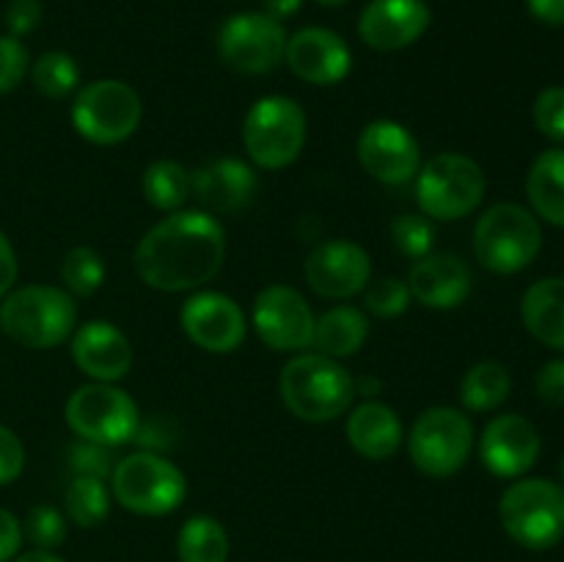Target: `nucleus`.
I'll return each mask as SVG.
<instances>
[{
	"label": "nucleus",
	"mask_w": 564,
	"mask_h": 562,
	"mask_svg": "<svg viewBox=\"0 0 564 562\" xmlns=\"http://www.w3.org/2000/svg\"><path fill=\"white\" fill-rule=\"evenodd\" d=\"M226 257L224 226L204 209H180L154 224L135 246V273L160 292H191L218 275Z\"/></svg>",
	"instance_id": "obj_1"
},
{
	"label": "nucleus",
	"mask_w": 564,
	"mask_h": 562,
	"mask_svg": "<svg viewBox=\"0 0 564 562\" xmlns=\"http://www.w3.org/2000/svg\"><path fill=\"white\" fill-rule=\"evenodd\" d=\"M281 402L303 422H330L352 406V375L323 353H297L279 375Z\"/></svg>",
	"instance_id": "obj_2"
},
{
	"label": "nucleus",
	"mask_w": 564,
	"mask_h": 562,
	"mask_svg": "<svg viewBox=\"0 0 564 562\" xmlns=\"http://www.w3.org/2000/svg\"><path fill=\"white\" fill-rule=\"evenodd\" d=\"M0 328L28 350H53L75 334L77 303L61 287H20L0 303Z\"/></svg>",
	"instance_id": "obj_3"
},
{
	"label": "nucleus",
	"mask_w": 564,
	"mask_h": 562,
	"mask_svg": "<svg viewBox=\"0 0 564 562\" xmlns=\"http://www.w3.org/2000/svg\"><path fill=\"white\" fill-rule=\"evenodd\" d=\"M540 248L543 229L538 215L521 204H494L474 226V257L490 273H521L538 259Z\"/></svg>",
	"instance_id": "obj_4"
},
{
	"label": "nucleus",
	"mask_w": 564,
	"mask_h": 562,
	"mask_svg": "<svg viewBox=\"0 0 564 562\" xmlns=\"http://www.w3.org/2000/svg\"><path fill=\"white\" fill-rule=\"evenodd\" d=\"M499 518L510 540L549 551L564 538V488L554 479L523 477L501 494Z\"/></svg>",
	"instance_id": "obj_5"
},
{
	"label": "nucleus",
	"mask_w": 564,
	"mask_h": 562,
	"mask_svg": "<svg viewBox=\"0 0 564 562\" xmlns=\"http://www.w3.org/2000/svg\"><path fill=\"white\" fill-rule=\"evenodd\" d=\"M110 496L135 516L160 518L180 510L187 496V479L180 466L158 452H132L110 474Z\"/></svg>",
	"instance_id": "obj_6"
},
{
	"label": "nucleus",
	"mask_w": 564,
	"mask_h": 562,
	"mask_svg": "<svg viewBox=\"0 0 564 562\" xmlns=\"http://www.w3.org/2000/svg\"><path fill=\"white\" fill-rule=\"evenodd\" d=\"M488 180L477 160L460 152L430 158L416 174V202L430 220H457L482 204Z\"/></svg>",
	"instance_id": "obj_7"
},
{
	"label": "nucleus",
	"mask_w": 564,
	"mask_h": 562,
	"mask_svg": "<svg viewBox=\"0 0 564 562\" xmlns=\"http://www.w3.org/2000/svg\"><path fill=\"white\" fill-rule=\"evenodd\" d=\"M242 143L259 169H286L306 147V114L295 99L281 94L257 99L242 121Z\"/></svg>",
	"instance_id": "obj_8"
},
{
	"label": "nucleus",
	"mask_w": 564,
	"mask_h": 562,
	"mask_svg": "<svg viewBox=\"0 0 564 562\" xmlns=\"http://www.w3.org/2000/svg\"><path fill=\"white\" fill-rule=\"evenodd\" d=\"M143 105L135 88L124 80L86 83L72 102V127L80 138L97 147H116L138 130Z\"/></svg>",
	"instance_id": "obj_9"
},
{
	"label": "nucleus",
	"mask_w": 564,
	"mask_h": 562,
	"mask_svg": "<svg viewBox=\"0 0 564 562\" xmlns=\"http://www.w3.org/2000/svg\"><path fill=\"white\" fill-rule=\"evenodd\" d=\"M474 450V424L449 406L427 408L408 433V455L413 466L435 479L452 477L468 463Z\"/></svg>",
	"instance_id": "obj_10"
},
{
	"label": "nucleus",
	"mask_w": 564,
	"mask_h": 562,
	"mask_svg": "<svg viewBox=\"0 0 564 562\" xmlns=\"http://www.w3.org/2000/svg\"><path fill=\"white\" fill-rule=\"evenodd\" d=\"M66 424L83 441L102 446H121L135 439L138 406L124 389L113 383H86L75 389L66 400Z\"/></svg>",
	"instance_id": "obj_11"
},
{
	"label": "nucleus",
	"mask_w": 564,
	"mask_h": 562,
	"mask_svg": "<svg viewBox=\"0 0 564 562\" xmlns=\"http://www.w3.org/2000/svg\"><path fill=\"white\" fill-rule=\"evenodd\" d=\"M286 31L264 11L231 14L218 31V55L237 75H268L284 61Z\"/></svg>",
	"instance_id": "obj_12"
},
{
	"label": "nucleus",
	"mask_w": 564,
	"mask_h": 562,
	"mask_svg": "<svg viewBox=\"0 0 564 562\" xmlns=\"http://www.w3.org/2000/svg\"><path fill=\"white\" fill-rule=\"evenodd\" d=\"M314 320L295 287L270 284L253 301V331L275 353H306L314 342Z\"/></svg>",
	"instance_id": "obj_13"
},
{
	"label": "nucleus",
	"mask_w": 564,
	"mask_h": 562,
	"mask_svg": "<svg viewBox=\"0 0 564 562\" xmlns=\"http://www.w3.org/2000/svg\"><path fill=\"white\" fill-rule=\"evenodd\" d=\"M358 160L364 171L383 185H408L422 169V149L400 121H369L358 136Z\"/></svg>",
	"instance_id": "obj_14"
},
{
	"label": "nucleus",
	"mask_w": 564,
	"mask_h": 562,
	"mask_svg": "<svg viewBox=\"0 0 564 562\" xmlns=\"http://www.w3.org/2000/svg\"><path fill=\"white\" fill-rule=\"evenodd\" d=\"M182 331L202 350L226 356L246 342V314L224 292H193L180 312Z\"/></svg>",
	"instance_id": "obj_15"
},
{
	"label": "nucleus",
	"mask_w": 564,
	"mask_h": 562,
	"mask_svg": "<svg viewBox=\"0 0 564 562\" xmlns=\"http://www.w3.org/2000/svg\"><path fill=\"white\" fill-rule=\"evenodd\" d=\"M303 273L319 298L345 301L367 290L372 279V259L352 240H325L308 253Z\"/></svg>",
	"instance_id": "obj_16"
},
{
	"label": "nucleus",
	"mask_w": 564,
	"mask_h": 562,
	"mask_svg": "<svg viewBox=\"0 0 564 562\" xmlns=\"http://www.w3.org/2000/svg\"><path fill=\"white\" fill-rule=\"evenodd\" d=\"M540 433L521 413H501L479 435V457L494 477L518 479L538 463Z\"/></svg>",
	"instance_id": "obj_17"
},
{
	"label": "nucleus",
	"mask_w": 564,
	"mask_h": 562,
	"mask_svg": "<svg viewBox=\"0 0 564 562\" xmlns=\"http://www.w3.org/2000/svg\"><path fill=\"white\" fill-rule=\"evenodd\" d=\"M284 61L292 75L312 86H336L352 69V53L339 33L328 28H303L286 39Z\"/></svg>",
	"instance_id": "obj_18"
},
{
	"label": "nucleus",
	"mask_w": 564,
	"mask_h": 562,
	"mask_svg": "<svg viewBox=\"0 0 564 562\" xmlns=\"http://www.w3.org/2000/svg\"><path fill=\"white\" fill-rule=\"evenodd\" d=\"M430 6L424 0H369L358 17V36L380 53H394L416 44L430 28Z\"/></svg>",
	"instance_id": "obj_19"
},
{
	"label": "nucleus",
	"mask_w": 564,
	"mask_h": 562,
	"mask_svg": "<svg viewBox=\"0 0 564 562\" xmlns=\"http://www.w3.org/2000/svg\"><path fill=\"white\" fill-rule=\"evenodd\" d=\"M72 358L77 369L97 383H116L132 367V345L119 325L88 320L72 334Z\"/></svg>",
	"instance_id": "obj_20"
},
{
	"label": "nucleus",
	"mask_w": 564,
	"mask_h": 562,
	"mask_svg": "<svg viewBox=\"0 0 564 562\" xmlns=\"http://www.w3.org/2000/svg\"><path fill=\"white\" fill-rule=\"evenodd\" d=\"M193 196L209 215H237L251 207L257 196V174L237 158H220L191 174Z\"/></svg>",
	"instance_id": "obj_21"
},
{
	"label": "nucleus",
	"mask_w": 564,
	"mask_h": 562,
	"mask_svg": "<svg viewBox=\"0 0 564 562\" xmlns=\"http://www.w3.org/2000/svg\"><path fill=\"white\" fill-rule=\"evenodd\" d=\"M471 270L455 253H427L408 273V290L424 309H457L471 295Z\"/></svg>",
	"instance_id": "obj_22"
},
{
	"label": "nucleus",
	"mask_w": 564,
	"mask_h": 562,
	"mask_svg": "<svg viewBox=\"0 0 564 562\" xmlns=\"http://www.w3.org/2000/svg\"><path fill=\"white\" fill-rule=\"evenodd\" d=\"M402 422L383 402H361L347 417V441L367 461H389L402 444Z\"/></svg>",
	"instance_id": "obj_23"
},
{
	"label": "nucleus",
	"mask_w": 564,
	"mask_h": 562,
	"mask_svg": "<svg viewBox=\"0 0 564 562\" xmlns=\"http://www.w3.org/2000/svg\"><path fill=\"white\" fill-rule=\"evenodd\" d=\"M521 317L534 339L564 353V275L534 281L521 298Z\"/></svg>",
	"instance_id": "obj_24"
},
{
	"label": "nucleus",
	"mask_w": 564,
	"mask_h": 562,
	"mask_svg": "<svg viewBox=\"0 0 564 562\" xmlns=\"http://www.w3.org/2000/svg\"><path fill=\"white\" fill-rule=\"evenodd\" d=\"M369 336V320L356 306H334L314 320V342L317 353L328 358L356 356Z\"/></svg>",
	"instance_id": "obj_25"
},
{
	"label": "nucleus",
	"mask_w": 564,
	"mask_h": 562,
	"mask_svg": "<svg viewBox=\"0 0 564 562\" xmlns=\"http://www.w3.org/2000/svg\"><path fill=\"white\" fill-rule=\"evenodd\" d=\"M532 213L564 229V147L545 149L527 174Z\"/></svg>",
	"instance_id": "obj_26"
},
{
	"label": "nucleus",
	"mask_w": 564,
	"mask_h": 562,
	"mask_svg": "<svg viewBox=\"0 0 564 562\" xmlns=\"http://www.w3.org/2000/svg\"><path fill=\"white\" fill-rule=\"evenodd\" d=\"M143 198L160 213H180L193 193L191 171L176 160H154L143 171Z\"/></svg>",
	"instance_id": "obj_27"
},
{
	"label": "nucleus",
	"mask_w": 564,
	"mask_h": 562,
	"mask_svg": "<svg viewBox=\"0 0 564 562\" xmlns=\"http://www.w3.org/2000/svg\"><path fill=\"white\" fill-rule=\"evenodd\" d=\"M512 378L510 369L499 361H479L463 375L460 402L466 411L485 413L496 411L510 397Z\"/></svg>",
	"instance_id": "obj_28"
},
{
	"label": "nucleus",
	"mask_w": 564,
	"mask_h": 562,
	"mask_svg": "<svg viewBox=\"0 0 564 562\" xmlns=\"http://www.w3.org/2000/svg\"><path fill=\"white\" fill-rule=\"evenodd\" d=\"M229 534L213 516H193L182 523L176 538L180 562H226L229 560Z\"/></svg>",
	"instance_id": "obj_29"
},
{
	"label": "nucleus",
	"mask_w": 564,
	"mask_h": 562,
	"mask_svg": "<svg viewBox=\"0 0 564 562\" xmlns=\"http://www.w3.org/2000/svg\"><path fill=\"white\" fill-rule=\"evenodd\" d=\"M66 516L83 529H94L105 523L110 516V490L105 479L97 477H72L66 485Z\"/></svg>",
	"instance_id": "obj_30"
},
{
	"label": "nucleus",
	"mask_w": 564,
	"mask_h": 562,
	"mask_svg": "<svg viewBox=\"0 0 564 562\" xmlns=\"http://www.w3.org/2000/svg\"><path fill=\"white\" fill-rule=\"evenodd\" d=\"M105 259L97 248L75 246L61 259V281L72 298H88L105 284Z\"/></svg>",
	"instance_id": "obj_31"
},
{
	"label": "nucleus",
	"mask_w": 564,
	"mask_h": 562,
	"mask_svg": "<svg viewBox=\"0 0 564 562\" xmlns=\"http://www.w3.org/2000/svg\"><path fill=\"white\" fill-rule=\"evenodd\" d=\"M31 80L36 91L44 94L47 99H64L80 83V69H77V61L69 53L50 50V53L39 55L36 64L31 66Z\"/></svg>",
	"instance_id": "obj_32"
},
{
	"label": "nucleus",
	"mask_w": 564,
	"mask_h": 562,
	"mask_svg": "<svg viewBox=\"0 0 564 562\" xmlns=\"http://www.w3.org/2000/svg\"><path fill=\"white\" fill-rule=\"evenodd\" d=\"M391 240H394L397 251H400L402 257H427V253H433L435 242L433 220H430L427 215H400V218L391 224Z\"/></svg>",
	"instance_id": "obj_33"
},
{
	"label": "nucleus",
	"mask_w": 564,
	"mask_h": 562,
	"mask_svg": "<svg viewBox=\"0 0 564 562\" xmlns=\"http://www.w3.org/2000/svg\"><path fill=\"white\" fill-rule=\"evenodd\" d=\"M364 306L367 312H372L375 317H400L408 306H411V290H408V281L397 279V275H383V279L367 284L364 292Z\"/></svg>",
	"instance_id": "obj_34"
},
{
	"label": "nucleus",
	"mask_w": 564,
	"mask_h": 562,
	"mask_svg": "<svg viewBox=\"0 0 564 562\" xmlns=\"http://www.w3.org/2000/svg\"><path fill=\"white\" fill-rule=\"evenodd\" d=\"M22 534L39 551H53L66 540V518L53 505H36L22 523Z\"/></svg>",
	"instance_id": "obj_35"
},
{
	"label": "nucleus",
	"mask_w": 564,
	"mask_h": 562,
	"mask_svg": "<svg viewBox=\"0 0 564 562\" xmlns=\"http://www.w3.org/2000/svg\"><path fill=\"white\" fill-rule=\"evenodd\" d=\"M534 127L549 141L564 143V86H549L534 99Z\"/></svg>",
	"instance_id": "obj_36"
},
{
	"label": "nucleus",
	"mask_w": 564,
	"mask_h": 562,
	"mask_svg": "<svg viewBox=\"0 0 564 562\" xmlns=\"http://www.w3.org/2000/svg\"><path fill=\"white\" fill-rule=\"evenodd\" d=\"M69 466L75 477H97L108 479L113 474V457H110V446L94 444V441H83L72 446Z\"/></svg>",
	"instance_id": "obj_37"
},
{
	"label": "nucleus",
	"mask_w": 564,
	"mask_h": 562,
	"mask_svg": "<svg viewBox=\"0 0 564 562\" xmlns=\"http://www.w3.org/2000/svg\"><path fill=\"white\" fill-rule=\"evenodd\" d=\"M28 66H31V58H28L25 44L14 36H0V94L14 91L28 75Z\"/></svg>",
	"instance_id": "obj_38"
},
{
	"label": "nucleus",
	"mask_w": 564,
	"mask_h": 562,
	"mask_svg": "<svg viewBox=\"0 0 564 562\" xmlns=\"http://www.w3.org/2000/svg\"><path fill=\"white\" fill-rule=\"evenodd\" d=\"M534 391L549 408H564V358L543 364L534 378Z\"/></svg>",
	"instance_id": "obj_39"
},
{
	"label": "nucleus",
	"mask_w": 564,
	"mask_h": 562,
	"mask_svg": "<svg viewBox=\"0 0 564 562\" xmlns=\"http://www.w3.org/2000/svg\"><path fill=\"white\" fill-rule=\"evenodd\" d=\"M25 468V446L14 430L0 424V485L14 483Z\"/></svg>",
	"instance_id": "obj_40"
},
{
	"label": "nucleus",
	"mask_w": 564,
	"mask_h": 562,
	"mask_svg": "<svg viewBox=\"0 0 564 562\" xmlns=\"http://www.w3.org/2000/svg\"><path fill=\"white\" fill-rule=\"evenodd\" d=\"M6 28H9V36L20 39L28 33L36 31V25L42 22V0H11L6 6Z\"/></svg>",
	"instance_id": "obj_41"
},
{
	"label": "nucleus",
	"mask_w": 564,
	"mask_h": 562,
	"mask_svg": "<svg viewBox=\"0 0 564 562\" xmlns=\"http://www.w3.org/2000/svg\"><path fill=\"white\" fill-rule=\"evenodd\" d=\"M22 538H25L22 534V523L17 521L14 512L0 507V562L14 560L22 545Z\"/></svg>",
	"instance_id": "obj_42"
},
{
	"label": "nucleus",
	"mask_w": 564,
	"mask_h": 562,
	"mask_svg": "<svg viewBox=\"0 0 564 562\" xmlns=\"http://www.w3.org/2000/svg\"><path fill=\"white\" fill-rule=\"evenodd\" d=\"M17 281V253L11 248L9 237L0 231V301L11 292Z\"/></svg>",
	"instance_id": "obj_43"
},
{
	"label": "nucleus",
	"mask_w": 564,
	"mask_h": 562,
	"mask_svg": "<svg viewBox=\"0 0 564 562\" xmlns=\"http://www.w3.org/2000/svg\"><path fill=\"white\" fill-rule=\"evenodd\" d=\"M529 14L551 28L564 25V0H527Z\"/></svg>",
	"instance_id": "obj_44"
},
{
	"label": "nucleus",
	"mask_w": 564,
	"mask_h": 562,
	"mask_svg": "<svg viewBox=\"0 0 564 562\" xmlns=\"http://www.w3.org/2000/svg\"><path fill=\"white\" fill-rule=\"evenodd\" d=\"M303 6V0H264V14L275 17V20H286V17L297 14Z\"/></svg>",
	"instance_id": "obj_45"
},
{
	"label": "nucleus",
	"mask_w": 564,
	"mask_h": 562,
	"mask_svg": "<svg viewBox=\"0 0 564 562\" xmlns=\"http://www.w3.org/2000/svg\"><path fill=\"white\" fill-rule=\"evenodd\" d=\"M352 389H356V395H364V397L378 395L380 380L378 378H367V375H364V378H352Z\"/></svg>",
	"instance_id": "obj_46"
},
{
	"label": "nucleus",
	"mask_w": 564,
	"mask_h": 562,
	"mask_svg": "<svg viewBox=\"0 0 564 562\" xmlns=\"http://www.w3.org/2000/svg\"><path fill=\"white\" fill-rule=\"evenodd\" d=\"M14 562H66V560H61L58 554H53V551H28V554H22V556H17Z\"/></svg>",
	"instance_id": "obj_47"
},
{
	"label": "nucleus",
	"mask_w": 564,
	"mask_h": 562,
	"mask_svg": "<svg viewBox=\"0 0 564 562\" xmlns=\"http://www.w3.org/2000/svg\"><path fill=\"white\" fill-rule=\"evenodd\" d=\"M314 3H319V6H328V9H339V6L350 3V0H314Z\"/></svg>",
	"instance_id": "obj_48"
},
{
	"label": "nucleus",
	"mask_w": 564,
	"mask_h": 562,
	"mask_svg": "<svg viewBox=\"0 0 564 562\" xmlns=\"http://www.w3.org/2000/svg\"><path fill=\"white\" fill-rule=\"evenodd\" d=\"M560 485L564 488V455H562V461H560Z\"/></svg>",
	"instance_id": "obj_49"
}]
</instances>
